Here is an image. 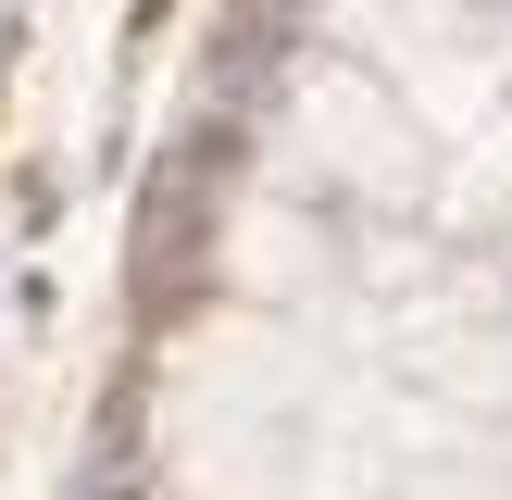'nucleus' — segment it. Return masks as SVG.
<instances>
[{
  "label": "nucleus",
  "mask_w": 512,
  "mask_h": 500,
  "mask_svg": "<svg viewBox=\"0 0 512 500\" xmlns=\"http://www.w3.org/2000/svg\"><path fill=\"white\" fill-rule=\"evenodd\" d=\"M288 138L313 150V163L338 175V188H363V200H413V188H425L413 113H400V100H375V75H350V63H325L313 88H300Z\"/></svg>",
  "instance_id": "1"
},
{
  "label": "nucleus",
  "mask_w": 512,
  "mask_h": 500,
  "mask_svg": "<svg viewBox=\"0 0 512 500\" xmlns=\"http://www.w3.org/2000/svg\"><path fill=\"white\" fill-rule=\"evenodd\" d=\"M225 275H238V288L300 300V288L325 275V250H313V225H300V213H263V200H250V213L225 225Z\"/></svg>",
  "instance_id": "2"
}]
</instances>
